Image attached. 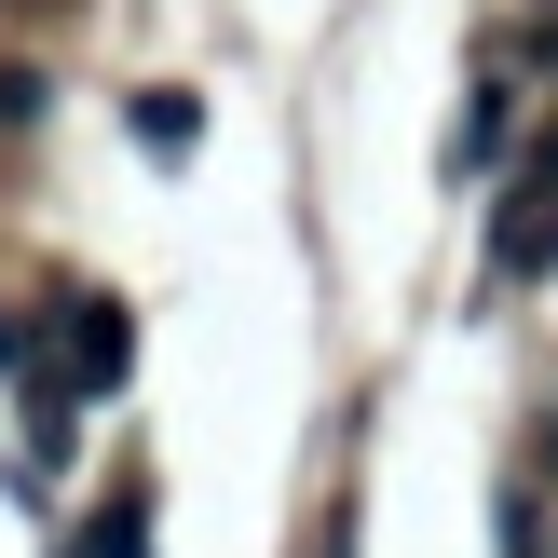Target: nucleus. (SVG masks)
Returning a JSON list of instances; mask_svg holds the SVG:
<instances>
[{"label":"nucleus","instance_id":"1","mask_svg":"<svg viewBox=\"0 0 558 558\" xmlns=\"http://www.w3.org/2000/svg\"><path fill=\"white\" fill-rule=\"evenodd\" d=\"M123 368H136V327H123V300H82V314H69V381H82V396H109Z\"/></svg>","mask_w":558,"mask_h":558},{"label":"nucleus","instance_id":"2","mask_svg":"<svg viewBox=\"0 0 558 558\" xmlns=\"http://www.w3.org/2000/svg\"><path fill=\"white\" fill-rule=\"evenodd\" d=\"M123 123H136V150H150V163H191V150H205V96H191V82H150Z\"/></svg>","mask_w":558,"mask_h":558},{"label":"nucleus","instance_id":"3","mask_svg":"<svg viewBox=\"0 0 558 558\" xmlns=\"http://www.w3.org/2000/svg\"><path fill=\"white\" fill-rule=\"evenodd\" d=\"M505 136H518V96H505V82H477V96H463V123H450V178H477Z\"/></svg>","mask_w":558,"mask_h":558},{"label":"nucleus","instance_id":"4","mask_svg":"<svg viewBox=\"0 0 558 558\" xmlns=\"http://www.w3.org/2000/svg\"><path fill=\"white\" fill-rule=\"evenodd\" d=\"M82 558H150V505H136V490H109L96 532H82Z\"/></svg>","mask_w":558,"mask_h":558},{"label":"nucleus","instance_id":"5","mask_svg":"<svg viewBox=\"0 0 558 558\" xmlns=\"http://www.w3.org/2000/svg\"><path fill=\"white\" fill-rule=\"evenodd\" d=\"M558 259V205H545V191H532V205H518L505 218V272H545Z\"/></svg>","mask_w":558,"mask_h":558},{"label":"nucleus","instance_id":"6","mask_svg":"<svg viewBox=\"0 0 558 558\" xmlns=\"http://www.w3.org/2000/svg\"><path fill=\"white\" fill-rule=\"evenodd\" d=\"M0 368H14V314H0Z\"/></svg>","mask_w":558,"mask_h":558}]
</instances>
